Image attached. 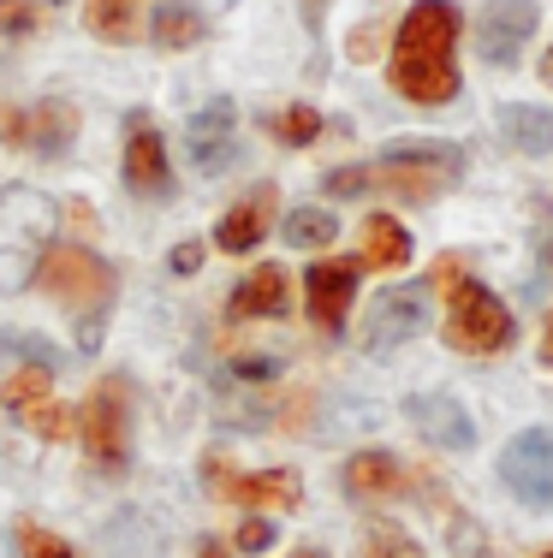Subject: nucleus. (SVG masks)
I'll return each instance as SVG.
<instances>
[{
  "mask_svg": "<svg viewBox=\"0 0 553 558\" xmlns=\"http://www.w3.org/2000/svg\"><path fill=\"white\" fill-rule=\"evenodd\" d=\"M453 48H458V7L446 0H417L411 12L399 19V36H393V89L417 108H441V101L458 96V65H453Z\"/></svg>",
  "mask_w": 553,
  "mask_h": 558,
  "instance_id": "obj_1",
  "label": "nucleus"
},
{
  "mask_svg": "<svg viewBox=\"0 0 553 558\" xmlns=\"http://www.w3.org/2000/svg\"><path fill=\"white\" fill-rule=\"evenodd\" d=\"M43 286L48 298L65 303V310L77 315V351H96L101 333H108V303H113V268L108 262H96L89 250L77 244H48L43 256Z\"/></svg>",
  "mask_w": 553,
  "mask_h": 558,
  "instance_id": "obj_2",
  "label": "nucleus"
},
{
  "mask_svg": "<svg viewBox=\"0 0 553 558\" xmlns=\"http://www.w3.org/2000/svg\"><path fill=\"white\" fill-rule=\"evenodd\" d=\"M55 244V203L31 184L0 191V291H24Z\"/></svg>",
  "mask_w": 553,
  "mask_h": 558,
  "instance_id": "obj_3",
  "label": "nucleus"
},
{
  "mask_svg": "<svg viewBox=\"0 0 553 558\" xmlns=\"http://www.w3.org/2000/svg\"><path fill=\"white\" fill-rule=\"evenodd\" d=\"M512 310L494 298L482 279H453L446 286V344L453 351H465V356H494V351H506L512 344Z\"/></svg>",
  "mask_w": 553,
  "mask_h": 558,
  "instance_id": "obj_4",
  "label": "nucleus"
},
{
  "mask_svg": "<svg viewBox=\"0 0 553 558\" xmlns=\"http://www.w3.org/2000/svg\"><path fill=\"white\" fill-rule=\"evenodd\" d=\"M465 172V155L453 143H405V149H387L381 167H369V191H393L405 203H429L446 184H458Z\"/></svg>",
  "mask_w": 553,
  "mask_h": 558,
  "instance_id": "obj_5",
  "label": "nucleus"
},
{
  "mask_svg": "<svg viewBox=\"0 0 553 558\" xmlns=\"http://www.w3.org/2000/svg\"><path fill=\"white\" fill-rule=\"evenodd\" d=\"M77 434H84V451L101 475H125V463H131V392H125V380H101L89 392L84 416H77Z\"/></svg>",
  "mask_w": 553,
  "mask_h": 558,
  "instance_id": "obj_6",
  "label": "nucleus"
},
{
  "mask_svg": "<svg viewBox=\"0 0 553 558\" xmlns=\"http://www.w3.org/2000/svg\"><path fill=\"white\" fill-rule=\"evenodd\" d=\"M0 404H7L12 416L36 434V440H72V434H77V416L55 398L48 368H12V375L0 380Z\"/></svg>",
  "mask_w": 553,
  "mask_h": 558,
  "instance_id": "obj_7",
  "label": "nucleus"
},
{
  "mask_svg": "<svg viewBox=\"0 0 553 558\" xmlns=\"http://www.w3.org/2000/svg\"><path fill=\"white\" fill-rule=\"evenodd\" d=\"M208 494L227 499V505H244V511H298V499H304V482H298L292 470H256V475H239L227 458H208Z\"/></svg>",
  "mask_w": 553,
  "mask_h": 558,
  "instance_id": "obj_8",
  "label": "nucleus"
},
{
  "mask_svg": "<svg viewBox=\"0 0 553 558\" xmlns=\"http://www.w3.org/2000/svg\"><path fill=\"white\" fill-rule=\"evenodd\" d=\"M500 482L530 511H553V428H524L500 458Z\"/></svg>",
  "mask_w": 553,
  "mask_h": 558,
  "instance_id": "obj_9",
  "label": "nucleus"
},
{
  "mask_svg": "<svg viewBox=\"0 0 553 558\" xmlns=\"http://www.w3.org/2000/svg\"><path fill=\"white\" fill-rule=\"evenodd\" d=\"M125 184L137 196H173V167H167V143L149 113L125 119Z\"/></svg>",
  "mask_w": 553,
  "mask_h": 558,
  "instance_id": "obj_10",
  "label": "nucleus"
},
{
  "mask_svg": "<svg viewBox=\"0 0 553 558\" xmlns=\"http://www.w3.org/2000/svg\"><path fill=\"white\" fill-rule=\"evenodd\" d=\"M0 137L19 143V149H36V155H65L77 137V108L72 101H43L31 113H7L0 119Z\"/></svg>",
  "mask_w": 553,
  "mask_h": 558,
  "instance_id": "obj_11",
  "label": "nucleus"
},
{
  "mask_svg": "<svg viewBox=\"0 0 553 558\" xmlns=\"http://www.w3.org/2000/svg\"><path fill=\"white\" fill-rule=\"evenodd\" d=\"M530 36H536V0H489V7H482L477 48L489 65H512Z\"/></svg>",
  "mask_w": 553,
  "mask_h": 558,
  "instance_id": "obj_12",
  "label": "nucleus"
},
{
  "mask_svg": "<svg viewBox=\"0 0 553 558\" xmlns=\"http://www.w3.org/2000/svg\"><path fill=\"white\" fill-rule=\"evenodd\" d=\"M358 274H363V262H315L304 274L310 322L322 327V333H339V327H346V310H351V298H358Z\"/></svg>",
  "mask_w": 553,
  "mask_h": 558,
  "instance_id": "obj_13",
  "label": "nucleus"
},
{
  "mask_svg": "<svg viewBox=\"0 0 553 558\" xmlns=\"http://www.w3.org/2000/svg\"><path fill=\"white\" fill-rule=\"evenodd\" d=\"M232 125H239V108H232L227 96H215L203 113L191 119V161H196V172H227L232 167V155H239Z\"/></svg>",
  "mask_w": 553,
  "mask_h": 558,
  "instance_id": "obj_14",
  "label": "nucleus"
},
{
  "mask_svg": "<svg viewBox=\"0 0 553 558\" xmlns=\"http://www.w3.org/2000/svg\"><path fill=\"white\" fill-rule=\"evenodd\" d=\"M417 327H423V291L399 286V291H387V298H375V310L363 315V344L369 351H393V344L411 339Z\"/></svg>",
  "mask_w": 553,
  "mask_h": 558,
  "instance_id": "obj_15",
  "label": "nucleus"
},
{
  "mask_svg": "<svg viewBox=\"0 0 553 558\" xmlns=\"http://www.w3.org/2000/svg\"><path fill=\"white\" fill-rule=\"evenodd\" d=\"M411 487V470H405L393 451H358L346 463V494L351 499H393Z\"/></svg>",
  "mask_w": 553,
  "mask_h": 558,
  "instance_id": "obj_16",
  "label": "nucleus"
},
{
  "mask_svg": "<svg viewBox=\"0 0 553 558\" xmlns=\"http://www.w3.org/2000/svg\"><path fill=\"white\" fill-rule=\"evenodd\" d=\"M268 215H274V191L262 184V191H250L239 208H227L215 226V244L227 250V256H244V250L262 244V232H268Z\"/></svg>",
  "mask_w": 553,
  "mask_h": 558,
  "instance_id": "obj_17",
  "label": "nucleus"
},
{
  "mask_svg": "<svg viewBox=\"0 0 553 558\" xmlns=\"http://www.w3.org/2000/svg\"><path fill=\"white\" fill-rule=\"evenodd\" d=\"M411 422L446 451H470V440H477V428L465 422V410L453 398H411Z\"/></svg>",
  "mask_w": 553,
  "mask_h": 558,
  "instance_id": "obj_18",
  "label": "nucleus"
},
{
  "mask_svg": "<svg viewBox=\"0 0 553 558\" xmlns=\"http://www.w3.org/2000/svg\"><path fill=\"white\" fill-rule=\"evenodd\" d=\"M286 298H292V291H286V274L268 262V268H250L244 274V286L232 291L227 310L239 315V322H256V315H286Z\"/></svg>",
  "mask_w": 553,
  "mask_h": 558,
  "instance_id": "obj_19",
  "label": "nucleus"
},
{
  "mask_svg": "<svg viewBox=\"0 0 553 558\" xmlns=\"http://www.w3.org/2000/svg\"><path fill=\"white\" fill-rule=\"evenodd\" d=\"M84 24L101 43H137L143 36V0H84Z\"/></svg>",
  "mask_w": 553,
  "mask_h": 558,
  "instance_id": "obj_20",
  "label": "nucleus"
},
{
  "mask_svg": "<svg viewBox=\"0 0 553 558\" xmlns=\"http://www.w3.org/2000/svg\"><path fill=\"white\" fill-rule=\"evenodd\" d=\"M411 262V232L393 215H369L363 220V268H405Z\"/></svg>",
  "mask_w": 553,
  "mask_h": 558,
  "instance_id": "obj_21",
  "label": "nucleus"
},
{
  "mask_svg": "<svg viewBox=\"0 0 553 558\" xmlns=\"http://www.w3.org/2000/svg\"><path fill=\"white\" fill-rule=\"evenodd\" d=\"M500 131H506L524 155H548L553 149V113L548 108H524V101H512V108L500 113Z\"/></svg>",
  "mask_w": 553,
  "mask_h": 558,
  "instance_id": "obj_22",
  "label": "nucleus"
},
{
  "mask_svg": "<svg viewBox=\"0 0 553 558\" xmlns=\"http://www.w3.org/2000/svg\"><path fill=\"white\" fill-rule=\"evenodd\" d=\"M149 36L161 48H191V43H203V19H196V7H184V0H167L149 19Z\"/></svg>",
  "mask_w": 553,
  "mask_h": 558,
  "instance_id": "obj_23",
  "label": "nucleus"
},
{
  "mask_svg": "<svg viewBox=\"0 0 553 558\" xmlns=\"http://www.w3.org/2000/svg\"><path fill=\"white\" fill-rule=\"evenodd\" d=\"M339 238V220L327 215V208H292L286 215V244L292 250H322Z\"/></svg>",
  "mask_w": 553,
  "mask_h": 558,
  "instance_id": "obj_24",
  "label": "nucleus"
},
{
  "mask_svg": "<svg viewBox=\"0 0 553 558\" xmlns=\"http://www.w3.org/2000/svg\"><path fill=\"white\" fill-rule=\"evenodd\" d=\"M268 125H274V137L292 143V149H304V143L322 137V113H315V108H280Z\"/></svg>",
  "mask_w": 553,
  "mask_h": 558,
  "instance_id": "obj_25",
  "label": "nucleus"
},
{
  "mask_svg": "<svg viewBox=\"0 0 553 558\" xmlns=\"http://www.w3.org/2000/svg\"><path fill=\"white\" fill-rule=\"evenodd\" d=\"M358 558H423V553H417V541L405 535V529L375 523V529H369V541H363V553H358Z\"/></svg>",
  "mask_w": 553,
  "mask_h": 558,
  "instance_id": "obj_26",
  "label": "nucleus"
},
{
  "mask_svg": "<svg viewBox=\"0 0 553 558\" xmlns=\"http://www.w3.org/2000/svg\"><path fill=\"white\" fill-rule=\"evenodd\" d=\"M19 541H24V558H77L60 535H48V529H24Z\"/></svg>",
  "mask_w": 553,
  "mask_h": 558,
  "instance_id": "obj_27",
  "label": "nucleus"
},
{
  "mask_svg": "<svg viewBox=\"0 0 553 558\" xmlns=\"http://www.w3.org/2000/svg\"><path fill=\"white\" fill-rule=\"evenodd\" d=\"M369 191V167H334L327 172V196H363Z\"/></svg>",
  "mask_w": 553,
  "mask_h": 558,
  "instance_id": "obj_28",
  "label": "nucleus"
},
{
  "mask_svg": "<svg viewBox=\"0 0 553 558\" xmlns=\"http://www.w3.org/2000/svg\"><path fill=\"white\" fill-rule=\"evenodd\" d=\"M31 24H36V7H31V0H0V31H7V36H24Z\"/></svg>",
  "mask_w": 553,
  "mask_h": 558,
  "instance_id": "obj_29",
  "label": "nucleus"
},
{
  "mask_svg": "<svg viewBox=\"0 0 553 558\" xmlns=\"http://www.w3.org/2000/svg\"><path fill=\"white\" fill-rule=\"evenodd\" d=\"M274 541V523H262V517H250V523H239V553H262Z\"/></svg>",
  "mask_w": 553,
  "mask_h": 558,
  "instance_id": "obj_30",
  "label": "nucleus"
},
{
  "mask_svg": "<svg viewBox=\"0 0 553 558\" xmlns=\"http://www.w3.org/2000/svg\"><path fill=\"white\" fill-rule=\"evenodd\" d=\"M232 375H239V380H274V375H280V363H274V356H250V363L232 368Z\"/></svg>",
  "mask_w": 553,
  "mask_h": 558,
  "instance_id": "obj_31",
  "label": "nucleus"
},
{
  "mask_svg": "<svg viewBox=\"0 0 553 558\" xmlns=\"http://www.w3.org/2000/svg\"><path fill=\"white\" fill-rule=\"evenodd\" d=\"M167 262H173V274H196V268H203V244H179Z\"/></svg>",
  "mask_w": 553,
  "mask_h": 558,
  "instance_id": "obj_32",
  "label": "nucleus"
},
{
  "mask_svg": "<svg viewBox=\"0 0 553 558\" xmlns=\"http://www.w3.org/2000/svg\"><path fill=\"white\" fill-rule=\"evenodd\" d=\"M65 220H72V226H77V232H89V226H96V215H89V208H84V203H65Z\"/></svg>",
  "mask_w": 553,
  "mask_h": 558,
  "instance_id": "obj_33",
  "label": "nucleus"
},
{
  "mask_svg": "<svg viewBox=\"0 0 553 558\" xmlns=\"http://www.w3.org/2000/svg\"><path fill=\"white\" fill-rule=\"evenodd\" d=\"M542 363L553 368V315H548V327H542Z\"/></svg>",
  "mask_w": 553,
  "mask_h": 558,
  "instance_id": "obj_34",
  "label": "nucleus"
},
{
  "mask_svg": "<svg viewBox=\"0 0 553 558\" xmlns=\"http://www.w3.org/2000/svg\"><path fill=\"white\" fill-rule=\"evenodd\" d=\"M196 558H227V547H220V541H203V547H196Z\"/></svg>",
  "mask_w": 553,
  "mask_h": 558,
  "instance_id": "obj_35",
  "label": "nucleus"
},
{
  "mask_svg": "<svg viewBox=\"0 0 553 558\" xmlns=\"http://www.w3.org/2000/svg\"><path fill=\"white\" fill-rule=\"evenodd\" d=\"M542 84L553 89V48H548V54H542Z\"/></svg>",
  "mask_w": 553,
  "mask_h": 558,
  "instance_id": "obj_36",
  "label": "nucleus"
},
{
  "mask_svg": "<svg viewBox=\"0 0 553 558\" xmlns=\"http://www.w3.org/2000/svg\"><path fill=\"white\" fill-rule=\"evenodd\" d=\"M292 558H327V553H322V547H298Z\"/></svg>",
  "mask_w": 553,
  "mask_h": 558,
  "instance_id": "obj_37",
  "label": "nucleus"
},
{
  "mask_svg": "<svg viewBox=\"0 0 553 558\" xmlns=\"http://www.w3.org/2000/svg\"><path fill=\"white\" fill-rule=\"evenodd\" d=\"M304 7H310V12H322V7H327V0H304Z\"/></svg>",
  "mask_w": 553,
  "mask_h": 558,
  "instance_id": "obj_38",
  "label": "nucleus"
},
{
  "mask_svg": "<svg viewBox=\"0 0 553 558\" xmlns=\"http://www.w3.org/2000/svg\"><path fill=\"white\" fill-rule=\"evenodd\" d=\"M0 558H7V535H0Z\"/></svg>",
  "mask_w": 553,
  "mask_h": 558,
  "instance_id": "obj_39",
  "label": "nucleus"
},
{
  "mask_svg": "<svg viewBox=\"0 0 553 558\" xmlns=\"http://www.w3.org/2000/svg\"><path fill=\"white\" fill-rule=\"evenodd\" d=\"M548 558H553V553H548Z\"/></svg>",
  "mask_w": 553,
  "mask_h": 558,
  "instance_id": "obj_40",
  "label": "nucleus"
}]
</instances>
